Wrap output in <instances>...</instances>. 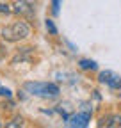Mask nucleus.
I'll return each instance as SVG.
<instances>
[{
	"label": "nucleus",
	"mask_w": 121,
	"mask_h": 128,
	"mask_svg": "<svg viewBox=\"0 0 121 128\" xmlns=\"http://www.w3.org/2000/svg\"><path fill=\"white\" fill-rule=\"evenodd\" d=\"M103 121H105V126H109V128L121 126V116L119 114H112V116H109L107 119H103Z\"/></svg>",
	"instance_id": "0eeeda50"
},
{
	"label": "nucleus",
	"mask_w": 121,
	"mask_h": 128,
	"mask_svg": "<svg viewBox=\"0 0 121 128\" xmlns=\"http://www.w3.org/2000/svg\"><path fill=\"white\" fill-rule=\"evenodd\" d=\"M98 80L102 84L112 87V89H121V78L116 73H112V71H102L98 75Z\"/></svg>",
	"instance_id": "39448f33"
},
{
	"label": "nucleus",
	"mask_w": 121,
	"mask_h": 128,
	"mask_svg": "<svg viewBox=\"0 0 121 128\" xmlns=\"http://www.w3.org/2000/svg\"><path fill=\"white\" fill-rule=\"evenodd\" d=\"M80 70H96V62L94 60H89V59H82L78 62Z\"/></svg>",
	"instance_id": "6e6552de"
},
{
	"label": "nucleus",
	"mask_w": 121,
	"mask_h": 128,
	"mask_svg": "<svg viewBox=\"0 0 121 128\" xmlns=\"http://www.w3.org/2000/svg\"><path fill=\"white\" fill-rule=\"evenodd\" d=\"M32 50L34 48H22V50L16 54V57L12 59V64H16L18 60L23 62V60H30V55H32Z\"/></svg>",
	"instance_id": "423d86ee"
},
{
	"label": "nucleus",
	"mask_w": 121,
	"mask_h": 128,
	"mask_svg": "<svg viewBox=\"0 0 121 128\" xmlns=\"http://www.w3.org/2000/svg\"><path fill=\"white\" fill-rule=\"evenodd\" d=\"M0 126H2V123H0Z\"/></svg>",
	"instance_id": "4468645a"
},
{
	"label": "nucleus",
	"mask_w": 121,
	"mask_h": 128,
	"mask_svg": "<svg viewBox=\"0 0 121 128\" xmlns=\"http://www.w3.org/2000/svg\"><path fill=\"white\" fill-rule=\"evenodd\" d=\"M23 89L34 96H43V98H54L60 92L59 86L57 84H52V82H27L23 86Z\"/></svg>",
	"instance_id": "f03ea898"
},
{
	"label": "nucleus",
	"mask_w": 121,
	"mask_h": 128,
	"mask_svg": "<svg viewBox=\"0 0 121 128\" xmlns=\"http://www.w3.org/2000/svg\"><path fill=\"white\" fill-rule=\"evenodd\" d=\"M59 4H60V0H52V7H54V14H59Z\"/></svg>",
	"instance_id": "ddd939ff"
},
{
	"label": "nucleus",
	"mask_w": 121,
	"mask_h": 128,
	"mask_svg": "<svg viewBox=\"0 0 121 128\" xmlns=\"http://www.w3.org/2000/svg\"><path fill=\"white\" fill-rule=\"evenodd\" d=\"M0 96L2 98H11V91L6 89V87H0Z\"/></svg>",
	"instance_id": "f8f14e48"
},
{
	"label": "nucleus",
	"mask_w": 121,
	"mask_h": 128,
	"mask_svg": "<svg viewBox=\"0 0 121 128\" xmlns=\"http://www.w3.org/2000/svg\"><path fill=\"white\" fill-rule=\"evenodd\" d=\"M44 25H46V30L50 32L52 36H55V34H57V27L54 25V22H52V20H46V23H44Z\"/></svg>",
	"instance_id": "1a4fd4ad"
},
{
	"label": "nucleus",
	"mask_w": 121,
	"mask_h": 128,
	"mask_svg": "<svg viewBox=\"0 0 121 128\" xmlns=\"http://www.w3.org/2000/svg\"><path fill=\"white\" fill-rule=\"evenodd\" d=\"M91 114H93V110L89 108H84L80 112H77V114L70 116L66 121H68V126H77V128H84L89 124V119H91Z\"/></svg>",
	"instance_id": "20e7f679"
},
{
	"label": "nucleus",
	"mask_w": 121,
	"mask_h": 128,
	"mask_svg": "<svg viewBox=\"0 0 121 128\" xmlns=\"http://www.w3.org/2000/svg\"><path fill=\"white\" fill-rule=\"evenodd\" d=\"M14 126H23V118H14L11 123H7V128H14Z\"/></svg>",
	"instance_id": "9d476101"
},
{
	"label": "nucleus",
	"mask_w": 121,
	"mask_h": 128,
	"mask_svg": "<svg viewBox=\"0 0 121 128\" xmlns=\"http://www.w3.org/2000/svg\"><path fill=\"white\" fill-rule=\"evenodd\" d=\"M9 12H12L11 6H7V4H0V14H9Z\"/></svg>",
	"instance_id": "9b49d317"
},
{
	"label": "nucleus",
	"mask_w": 121,
	"mask_h": 128,
	"mask_svg": "<svg viewBox=\"0 0 121 128\" xmlns=\"http://www.w3.org/2000/svg\"><path fill=\"white\" fill-rule=\"evenodd\" d=\"M36 7H38V0H16L12 4V12L20 18L32 20L36 16Z\"/></svg>",
	"instance_id": "7ed1b4c3"
},
{
	"label": "nucleus",
	"mask_w": 121,
	"mask_h": 128,
	"mask_svg": "<svg viewBox=\"0 0 121 128\" xmlns=\"http://www.w3.org/2000/svg\"><path fill=\"white\" fill-rule=\"evenodd\" d=\"M0 36L7 43H18V41H23L30 36V27L27 22H14V23L2 28Z\"/></svg>",
	"instance_id": "f257e3e1"
}]
</instances>
